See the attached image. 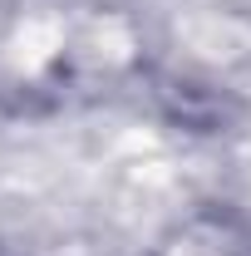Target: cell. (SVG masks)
<instances>
[{
    "label": "cell",
    "instance_id": "obj_1",
    "mask_svg": "<svg viewBox=\"0 0 251 256\" xmlns=\"http://www.w3.org/2000/svg\"><path fill=\"white\" fill-rule=\"evenodd\" d=\"M148 256H251V217L232 202H197L158 232Z\"/></svg>",
    "mask_w": 251,
    "mask_h": 256
}]
</instances>
